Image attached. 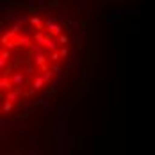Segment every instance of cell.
<instances>
[{
    "mask_svg": "<svg viewBox=\"0 0 155 155\" xmlns=\"http://www.w3.org/2000/svg\"><path fill=\"white\" fill-rule=\"evenodd\" d=\"M75 47L71 25L54 9H31L4 21L0 39L4 121L31 114L55 93L73 64Z\"/></svg>",
    "mask_w": 155,
    "mask_h": 155,
    "instance_id": "6da1fadb",
    "label": "cell"
},
{
    "mask_svg": "<svg viewBox=\"0 0 155 155\" xmlns=\"http://www.w3.org/2000/svg\"><path fill=\"white\" fill-rule=\"evenodd\" d=\"M2 155H21V153H11V152H7V153H5V152H4Z\"/></svg>",
    "mask_w": 155,
    "mask_h": 155,
    "instance_id": "7a4b0ae2",
    "label": "cell"
}]
</instances>
